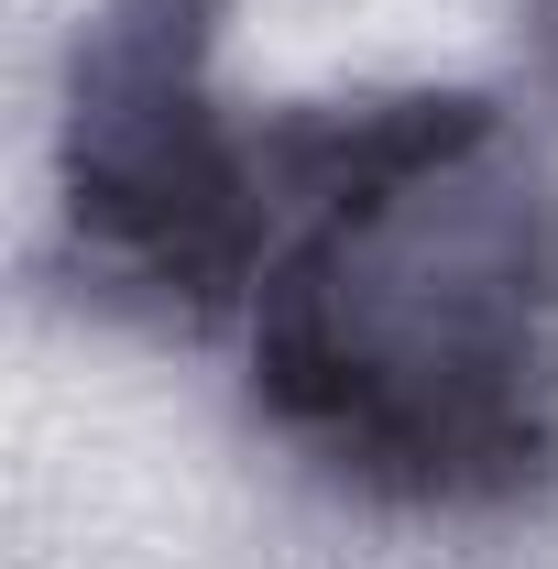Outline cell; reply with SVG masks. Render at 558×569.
<instances>
[{
	"instance_id": "1",
	"label": "cell",
	"mask_w": 558,
	"mask_h": 569,
	"mask_svg": "<svg viewBox=\"0 0 558 569\" xmlns=\"http://www.w3.org/2000/svg\"><path fill=\"white\" fill-rule=\"evenodd\" d=\"M558 241L537 176L482 121H406L318 187V219L263 263L252 351L275 406L350 471L471 493L548 438Z\"/></svg>"
}]
</instances>
